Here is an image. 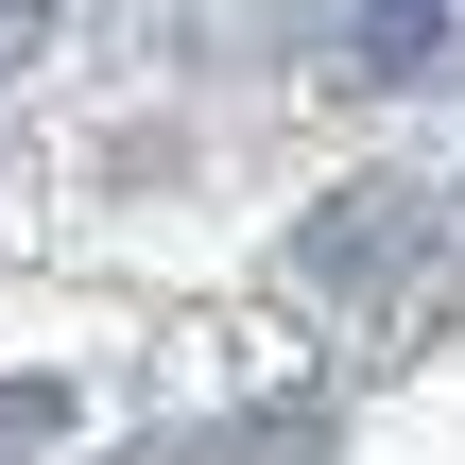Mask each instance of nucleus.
I'll return each instance as SVG.
<instances>
[{
    "label": "nucleus",
    "mask_w": 465,
    "mask_h": 465,
    "mask_svg": "<svg viewBox=\"0 0 465 465\" xmlns=\"http://www.w3.org/2000/svg\"><path fill=\"white\" fill-rule=\"evenodd\" d=\"M414 242H431V190H397V173H362V190H328L311 224H293V293H380V276H414Z\"/></svg>",
    "instance_id": "obj_1"
},
{
    "label": "nucleus",
    "mask_w": 465,
    "mask_h": 465,
    "mask_svg": "<svg viewBox=\"0 0 465 465\" xmlns=\"http://www.w3.org/2000/svg\"><path fill=\"white\" fill-rule=\"evenodd\" d=\"M345 69L362 86H449L465 69V0H362L345 17Z\"/></svg>",
    "instance_id": "obj_2"
},
{
    "label": "nucleus",
    "mask_w": 465,
    "mask_h": 465,
    "mask_svg": "<svg viewBox=\"0 0 465 465\" xmlns=\"http://www.w3.org/2000/svg\"><path fill=\"white\" fill-rule=\"evenodd\" d=\"M52 431H69V397H52V380H0V465H35Z\"/></svg>",
    "instance_id": "obj_3"
},
{
    "label": "nucleus",
    "mask_w": 465,
    "mask_h": 465,
    "mask_svg": "<svg viewBox=\"0 0 465 465\" xmlns=\"http://www.w3.org/2000/svg\"><path fill=\"white\" fill-rule=\"evenodd\" d=\"M35 17H52V0H0V52H35Z\"/></svg>",
    "instance_id": "obj_4"
}]
</instances>
